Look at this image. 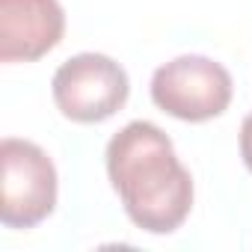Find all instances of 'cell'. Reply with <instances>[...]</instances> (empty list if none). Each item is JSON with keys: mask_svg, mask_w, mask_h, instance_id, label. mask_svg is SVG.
<instances>
[{"mask_svg": "<svg viewBox=\"0 0 252 252\" xmlns=\"http://www.w3.org/2000/svg\"><path fill=\"white\" fill-rule=\"evenodd\" d=\"M107 175L131 222L149 234L175 231L193 208V178L172 140L152 122H128L107 143Z\"/></svg>", "mask_w": 252, "mask_h": 252, "instance_id": "1", "label": "cell"}, {"mask_svg": "<svg viewBox=\"0 0 252 252\" xmlns=\"http://www.w3.org/2000/svg\"><path fill=\"white\" fill-rule=\"evenodd\" d=\"M57 169L45 149L30 140L6 137L0 143V222L33 228L54 214Z\"/></svg>", "mask_w": 252, "mask_h": 252, "instance_id": "2", "label": "cell"}, {"mask_svg": "<svg viewBox=\"0 0 252 252\" xmlns=\"http://www.w3.org/2000/svg\"><path fill=\"white\" fill-rule=\"evenodd\" d=\"M231 92L234 83L225 65L202 54L175 57L152 74V101L181 122H208L225 113Z\"/></svg>", "mask_w": 252, "mask_h": 252, "instance_id": "3", "label": "cell"}, {"mask_svg": "<svg viewBox=\"0 0 252 252\" xmlns=\"http://www.w3.org/2000/svg\"><path fill=\"white\" fill-rule=\"evenodd\" d=\"M51 89L65 119L95 125L125 107L131 83L116 60L104 54H77L57 68Z\"/></svg>", "mask_w": 252, "mask_h": 252, "instance_id": "4", "label": "cell"}, {"mask_svg": "<svg viewBox=\"0 0 252 252\" xmlns=\"http://www.w3.org/2000/svg\"><path fill=\"white\" fill-rule=\"evenodd\" d=\"M65 33L60 0H0V63H33Z\"/></svg>", "mask_w": 252, "mask_h": 252, "instance_id": "5", "label": "cell"}, {"mask_svg": "<svg viewBox=\"0 0 252 252\" xmlns=\"http://www.w3.org/2000/svg\"><path fill=\"white\" fill-rule=\"evenodd\" d=\"M240 158L246 163V169L252 172V113L243 119L240 125Z\"/></svg>", "mask_w": 252, "mask_h": 252, "instance_id": "6", "label": "cell"}]
</instances>
